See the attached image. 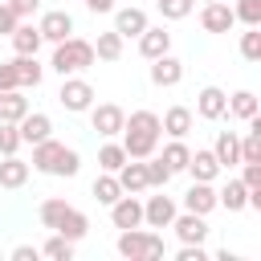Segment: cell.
I'll return each mask as SVG.
<instances>
[{
  "instance_id": "cell-35",
  "label": "cell",
  "mask_w": 261,
  "mask_h": 261,
  "mask_svg": "<svg viewBox=\"0 0 261 261\" xmlns=\"http://www.w3.org/2000/svg\"><path fill=\"white\" fill-rule=\"evenodd\" d=\"M41 257H49V261H69V257H73V241H65L61 232H53V237L41 245Z\"/></svg>"
},
{
  "instance_id": "cell-24",
  "label": "cell",
  "mask_w": 261,
  "mask_h": 261,
  "mask_svg": "<svg viewBox=\"0 0 261 261\" xmlns=\"http://www.w3.org/2000/svg\"><path fill=\"white\" fill-rule=\"evenodd\" d=\"M192 122H196V114H192L188 106H171V110L163 114V135H171V139H188Z\"/></svg>"
},
{
  "instance_id": "cell-40",
  "label": "cell",
  "mask_w": 261,
  "mask_h": 261,
  "mask_svg": "<svg viewBox=\"0 0 261 261\" xmlns=\"http://www.w3.org/2000/svg\"><path fill=\"white\" fill-rule=\"evenodd\" d=\"M77 171H82V155H77L73 147H65V151H61V159H57V171H53V175H61V179H73Z\"/></svg>"
},
{
  "instance_id": "cell-2",
  "label": "cell",
  "mask_w": 261,
  "mask_h": 261,
  "mask_svg": "<svg viewBox=\"0 0 261 261\" xmlns=\"http://www.w3.org/2000/svg\"><path fill=\"white\" fill-rule=\"evenodd\" d=\"M114 249L126 261H159L163 257V237L155 228H118Z\"/></svg>"
},
{
  "instance_id": "cell-28",
  "label": "cell",
  "mask_w": 261,
  "mask_h": 261,
  "mask_svg": "<svg viewBox=\"0 0 261 261\" xmlns=\"http://www.w3.org/2000/svg\"><path fill=\"white\" fill-rule=\"evenodd\" d=\"M122 45H126V37H122L118 29H110V33H98L94 53H98V61H118V57H122Z\"/></svg>"
},
{
  "instance_id": "cell-20",
  "label": "cell",
  "mask_w": 261,
  "mask_h": 261,
  "mask_svg": "<svg viewBox=\"0 0 261 261\" xmlns=\"http://www.w3.org/2000/svg\"><path fill=\"white\" fill-rule=\"evenodd\" d=\"M212 155L220 159V167H237L241 163V135L237 130H220L212 143Z\"/></svg>"
},
{
  "instance_id": "cell-42",
  "label": "cell",
  "mask_w": 261,
  "mask_h": 261,
  "mask_svg": "<svg viewBox=\"0 0 261 261\" xmlns=\"http://www.w3.org/2000/svg\"><path fill=\"white\" fill-rule=\"evenodd\" d=\"M241 163H261V139L257 135H245L241 139Z\"/></svg>"
},
{
  "instance_id": "cell-27",
  "label": "cell",
  "mask_w": 261,
  "mask_h": 261,
  "mask_svg": "<svg viewBox=\"0 0 261 261\" xmlns=\"http://www.w3.org/2000/svg\"><path fill=\"white\" fill-rule=\"evenodd\" d=\"M216 196H220V208H228V212H245V208H249V188H245V179H228Z\"/></svg>"
},
{
  "instance_id": "cell-4",
  "label": "cell",
  "mask_w": 261,
  "mask_h": 261,
  "mask_svg": "<svg viewBox=\"0 0 261 261\" xmlns=\"http://www.w3.org/2000/svg\"><path fill=\"white\" fill-rule=\"evenodd\" d=\"M90 126H94L102 139H114V135H122V126H126V110L114 106V102L90 106Z\"/></svg>"
},
{
  "instance_id": "cell-50",
  "label": "cell",
  "mask_w": 261,
  "mask_h": 261,
  "mask_svg": "<svg viewBox=\"0 0 261 261\" xmlns=\"http://www.w3.org/2000/svg\"><path fill=\"white\" fill-rule=\"evenodd\" d=\"M249 135H257V139H261V110L249 118Z\"/></svg>"
},
{
  "instance_id": "cell-34",
  "label": "cell",
  "mask_w": 261,
  "mask_h": 261,
  "mask_svg": "<svg viewBox=\"0 0 261 261\" xmlns=\"http://www.w3.org/2000/svg\"><path fill=\"white\" fill-rule=\"evenodd\" d=\"M65 212H69V204H65V200H57V196L41 200V208H37L41 224H45V228H53V232H57V224H61V216H65Z\"/></svg>"
},
{
  "instance_id": "cell-41",
  "label": "cell",
  "mask_w": 261,
  "mask_h": 261,
  "mask_svg": "<svg viewBox=\"0 0 261 261\" xmlns=\"http://www.w3.org/2000/svg\"><path fill=\"white\" fill-rule=\"evenodd\" d=\"M232 12H237V20H241L245 29H249V24H261V0H237Z\"/></svg>"
},
{
  "instance_id": "cell-33",
  "label": "cell",
  "mask_w": 261,
  "mask_h": 261,
  "mask_svg": "<svg viewBox=\"0 0 261 261\" xmlns=\"http://www.w3.org/2000/svg\"><path fill=\"white\" fill-rule=\"evenodd\" d=\"M188 159H192V147H188L184 139H171V143L163 147V163H167L171 171H188Z\"/></svg>"
},
{
  "instance_id": "cell-21",
  "label": "cell",
  "mask_w": 261,
  "mask_h": 261,
  "mask_svg": "<svg viewBox=\"0 0 261 261\" xmlns=\"http://www.w3.org/2000/svg\"><path fill=\"white\" fill-rule=\"evenodd\" d=\"M188 171H192V179H204V184H212L224 167H220V159L212 155V147L208 151H192V159H188Z\"/></svg>"
},
{
  "instance_id": "cell-23",
  "label": "cell",
  "mask_w": 261,
  "mask_h": 261,
  "mask_svg": "<svg viewBox=\"0 0 261 261\" xmlns=\"http://www.w3.org/2000/svg\"><path fill=\"white\" fill-rule=\"evenodd\" d=\"M29 114L24 90H0V122H20Z\"/></svg>"
},
{
  "instance_id": "cell-44",
  "label": "cell",
  "mask_w": 261,
  "mask_h": 261,
  "mask_svg": "<svg viewBox=\"0 0 261 261\" xmlns=\"http://www.w3.org/2000/svg\"><path fill=\"white\" fill-rule=\"evenodd\" d=\"M175 261H208V249L204 245H179L175 249Z\"/></svg>"
},
{
  "instance_id": "cell-47",
  "label": "cell",
  "mask_w": 261,
  "mask_h": 261,
  "mask_svg": "<svg viewBox=\"0 0 261 261\" xmlns=\"http://www.w3.org/2000/svg\"><path fill=\"white\" fill-rule=\"evenodd\" d=\"M241 179H245V188H257L261 184V163H241Z\"/></svg>"
},
{
  "instance_id": "cell-13",
  "label": "cell",
  "mask_w": 261,
  "mask_h": 261,
  "mask_svg": "<svg viewBox=\"0 0 261 261\" xmlns=\"http://www.w3.org/2000/svg\"><path fill=\"white\" fill-rule=\"evenodd\" d=\"M139 53H143L147 61H155V57L171 53V33H167L163 24H147V29H143V37H139Z\"/></svg>"
},
{
  "instance_id": "cell-39",
  "label": "cell",
  "mask_w": 261,
  "mask_h": 261,
  "mask_svg": "<svg viewBox=\"0 0 261 261\" xmlns=\"http://www.w3.org/2000/svg\"><path fill=\"white\" fill-rule=\"evenodd\" d=\"M20 126L16 122H0V155H16L20 151Z\"/></svg>"
},
{
  "instance_id": "cell-10",
  "label": "cell",
  "mask_w": 261,
  "mask_h": 261,
  "mask_svg": "<svg viewBox=\"0 0 261 261\" xmlns=\"http://www.w3.org/2000/svg\"><path fill=\"white\" fill-rule=\"evenodd\" d=\"M179 82H184V61H179V57L163 53V57H155V61H151V86L171 90V86H179Z\"/></svg>"
},
{
  "instance_id": "cell-38",
  "label": "cell",
  "mask_w": 261,
  "mask_h": 261,
  "mask_svg": "<svg viewBox=\"0 0 261 261\" xmlns=\"http://www.w3.org/2000/svg\"><path fill=\"white\" fill-rule=\"evenodd\" d=\"M155 4H159V16L163 20H184L196 8V0H155Z\"/></svg>"
},
{
  "instance_id": "cell-30",
  "label": "cell",
  "mask_w": 261,
  "mask_h": 261,
  "mask_svg": "<svg viewBox=\"0 0 261 261\" xmlns=\"http://www.w3.org/2000/svg\"><path fill=\"white\" fill-rule=\"evenodd\" d=\"M90 192H94V200H98V204H106V208H110V204L122 196V184H118V175H114V171H102V175L94 179V188H90Z\"/></svg>"
},
{
  "instance_id": "cell-48",
  "label": "cell",
  "mask_w": 261,
  "mask_h": 261,
  "mask_svg": "<svg viewBox=\"0 0 261 261\" xmlns=\"http://www.w3.org/2000/svg\"><path fill=\"white\" fill-rule=\"evenodd\" d=\"M37 253L41 249H33V245H16L12 249V261H37Z\"/></svg>"
},
{
  "instance_id": "cell-22",
  "label": "cell",
  "mask_w": 261,
  "mask_h": 261,
  "mask_svg": "<svg viewBox=\"0 0 261 261\" xmlns=\"http://www.w3.org/2000/svg\"><path fill=\"white\" fill-rule=\"evenodd\" d=\"M147 24H151V20H147V12H143V8H135V4L114 12V29H118L122 37H143V29H147Z\"/></svg>"
},
{
  "instance_id": "cell-19",
  "label": "cell",
  "mask_w": 261,
  "mask_h": 261,
  "mask_svg": "<svg viewBox=\"0 0 261 261\" xmlns=\"http://www.w3.org/2000/svg\"><path fill=\"white\" fill-rule=\"evenodd\" d=\"M16 126H20V139H24V143H41V139H49V135H53V118H49V114H41V110H29Z\"/></svg>"
},
{
  "instance_id": "cell-29",
  "label": "cell",
  "mask_w": 261,
  "mask_h": 261,
  "mask_svg": "<svg viewBox=\"0 0 261 261\" xmlns=\"http://www.w3.org/2000/svg\"><path fill=\"white\" fill-rule=\"evenodd\" d=\"M12 61H16V73H20V90H29V86L37 90L41 77H45V65H41L37 57H24V53H16Z\"/></svg>"
},
{
  "instance_id": "cell-5",
  "label": "cell",
  "mask_w": 261,
  "mask_h": 261,
  "mask_svg": "<svg viewBox=\"0 0 261 261\" xmlns=\"http://www.w3.org/2000/svg\"><path fill=\"white\" fill-rule=\"evenodd\" d=\"M110 224L114 228H143V200L135 192H122L110 204Z\"/></svg>"
},
{
  "instance_id": "cell-51",
  "label": "cell",
  "mask_w": 261,
  "mask_h": 261,
  "mask_svg": "<svg viewBox=\"0 0 261 261\" xmlns=\"http://www.w3.org/2000/svg\"><path fill=\"white\" fill-rule=\"evenodd\" d=\"M204 4H212V0H204Z\"/></svg>"
},
{
  "instance_id": "cell-45",
  "label": "cell",
  "mask_w": 261,
  "mask_h": 261,
  "mask_svg": "<svg viewBox=\"0 0 261 261\" xmlns=\"http://www.w3.org/2000/svg\"><path fill=\"white\" fill-rule=\"evenodd\" d=\"M20 24V16L8 8V4H0V37H12V29Z\"/></svg>"
},
{
  "instance_id": "cell-49",
  "label": "cell",
  "mask_w": 261,
  "mask_h": 261,
  "mask_svg": "<svg viewBox=\"0 0 261 261\" xmlns=\"http://www.w3.org/2000/svg\"><path fill=\"white\" fill-rule=\"evenodd\" d=\"M86 8L98 16V12H114V0H86Z\"/></svg>"
},
{
  "instance_id": "cell-32",
  "label": "cell",
  "mask_w": 261,
  "mask_h": 261,
  "mask_svg": "<svg viewBox=\"0 0 261 261\" xmlns=\"http://www.w3.org/2000/svg\"><path fill=\"white\" fill-rule=\"evenodd\" d=\"M126 159H130V155H126L122 143H102V147H98V167H102V171H118Z\"/></svg>"
},
{
  "instance_id": "cell-25",
  "label": "cell",
  "mask_w": 261,
  "mask_h": 261,
  "mask_svg": "<svg viewBox=\"0 0 261 261\" xmlns=\"http://www.w3.org/2000/svg\"><path fill=\"white\" fill-rule=\"evenodd\" d=\"M57 232H61L65 241H73V245H77V241H82V237L90 232V216H86L82 208H73V204H69V212L61 216V224H57Z\"/></svg>"
},
{
  "instance_id": "cell-9",
  "label": "cell",
  "mask_w": 261,
  "mask_h": 261,
  "mask_svg": "<svg viewBox=\"0 0 261 261\" xmlns=\"http://www.w3.org/2000/svg\"><path fill=\"white\" fill-rule=\"evenodd\" d=\"M232 24H237V12H232L224 0H212V4L200 8V29H204V33H228Z\"/></svg>"
},
{
  "instance_id": "cell-37",
  "label": "cell",
  "mask_w": 261,
  "mask_h": 261,
  "mask_svg": "<svg viewBox=\"0 0 261 261\" xmlns=\"http://www.w3.org/2000/svg\"><path fill=\"white\" fill-rule=\"evenodd\" d=\"M241 57L261 61V24H249V33H241Z\"/></svg>"
},
{
  "instance_id": "cell-31",
  "label": "cell",
  "mask_w": 261,
  "mask_h": 261,
  "mask_svg": "<svg viewBox=\"0 0 261 261\" xmlns=\"http://www.w3.org/2000/svg\"><path fill=\"white\" fill-rule=\"evenodd\" d=\"M126 126L130 130H151V135H163V118L155 114V110H130L126 114ZM122 126V130H126Z\"/></svg>"
},
{
  "instance_id": "cell-36",
  "label": "cell",
  "mask_w": 261,
  "mask_h": 261,
  "mask_svg": "<svg viewBox=\"0 0 261 261\" xmlns=\"http://www.w3.org/2000/svg\"><path fill=\"white\" fill-rule=\"evenodd\" d=\"M171 175H175V171L163 163V155H151V159H147V184H151V188H167Z\"/></svg>"
},
{
  "instance_id": "cell-11",
  "label": "cell",
  "mask_w": 261,
  "mask_h": 261,
  "mask_svg": "<svg viewBox=\"0 0 261 261\" xmlns=\"http://www.w3.org/2000/svg\"><path fill=\"white\" fill-rule=\"evenodd\" d=\"M184 208H188V212H200V216H208L212 208H220V196H216V188H212V184H204V179H192V188L184 192Z\"/></svg>"
},
{
  "instance_id": "cell-6",
  "label": "cell",
  "mask_w": 261,
  "mask_h": 261,
  "mask_svg": "<svg viewBox=\"0 0 261 261\" xmlns=\"http://www.w3.org/2000/svg\"><path fill=\"white\" fill-rule=\"evenodd\" d=\"M171 228H175V237H179V245H204L208 241V220L200 216V212H175V220H171Z\"/></svg>"
},
{
  "instance_id": "cell-46",
  "label": "cell",
  "mask_w": 261,
  "mask_h": 261,
  "mask_svg": "<svg viewBox=\"0 0 261 261\" xmlns=\"http://www.w3.org/2000/svg\"><path fill=\"white\" fill-rule=\"evenodd\" d=\"M4 4H8V8L20 16V20H24V16H33V12L41 8V0H4Z\"/></svg>"
},
{
  "instance_id": "cell-16",
  "label": "cell",
  "mask_w": 261,
  "mask_h": 261,
  "mask_svg": "<svg viewBox=\"0 0 261 261\" xmlns=\"http://www.w3.org/2000/svg\"><path fill=\"white\" fill-rule=\"evenodd\" d=\"M114 175H118L122 192H135V196H139V192H147V188H151V184H147V159H126Z\"/></svg>"
},
{
  "instance_id": "cell-3",
  "label": "cell",
  "mask_w": 261,
  "mask_h": 261,
  "mask_svg": "<svg viewBox=\"0 0 261 261\" xmlns=\"http://www.w3.org/2000/svg\"><path fill=\"white\" fill-rule=\"evenodd\" d=\"M57 102L69 110V114H82V110H90L94 106V86L86 82V77H61V90H57Z\"/></svg>"
},
{
  "instance_id": "cell-1",
  "label": "cell",
  "mask_w": 261,
  "mask_h": 261,
  "mask_svg": "<svg viewBox=\"0 0 261 261\" xmlns=\"http://www.w3.org/2000/svg\"><path fill=\"white\" fill-rule=\"evenodd\" d=\"M94 61H98V53H94V41H82V37H65V41H57V45H53L49 69H53V73H61V77H73V73L90 69Z\"/></svg>"
},
{
  "instance_id": "cell-43",
  "label": "cell",
  "mask_w": 261,
  "mask_h": 261,
  "mask_svg": "<svg viewBox=\"0 0 261 261\" xmlns=\"http://www.w3.org/2000/svg\"><path fill=\"white\" fill-rule=\"evenodd\" d=\"M0 90H20V73H16V61H0Z\"/></svg>"
},
{
  "instance_id": "cell-18",
  "label": "cell",
  "mask_w": 261,
  "mask_h": 261,
  "mask_svg": "<svg viewBox=\"0 0 261 261\" xmlns=\"http://www.w3.org/2000/svg\"><path fill=\"white\" fill-rule=\"evenodd\" d=\"M8 41H12V49H16V53H24V57H37V49L45 45L41 29H37V24H29V20H20V24L12 29V37H8Z\"/></svg>"
},
{
  "instance_id": "cell-12",
  "label": "cell",
  "mask_w": 261,
  "mask_h": 261,
  "mask_svg": "<svg viewBox=\"0 0 261 261\" xmlns=\"http://www.w3.org/2000/svg\"><path fill=\"white\" fill-rule=\"evenodd\" d=\"M41 37L49 41V45H57V41H65V37H73V16L65 12V8H53V12H45L41 16Z\"/></svg>"
},
{
  "instance_id": "cell-26",
  "label": "cell",
  "mask_w": 261,
  "mask_h": 261,
  "mask_svg": "<svg viewBox=\"0 0 261 261\" xmlns=\"http://www.w3.org/2000/svg\"><path fill=\"white\" fill-rule=\"evenodd\" d=\"M257 110H261V98H257L253 90H237V94H228V114H232V118L249 122Z\"/></svg>"
},
{
  "instance_id": "cell-8",
  "label": "cell",
  "mask_w": 261,
  "mask_h": 261,
  "mask_svg": "<svg viewBox=\"0 0 261 261\" xmlns=\"http://www.w3.org/2000/svg\"><path fill=\"white\" fill-rule=\"evenodd\" d=\"M171 220H175V200L171 196H147V204H143V224L147 228H171Z\"/></svg>"
},
{
  "instance_id": "cell-15",
  "label": "cell",
  "mask_w": 261,
  "mask_h": 261,
  "mask_svg": "<svg viewBox=\"0 0 261 261\" xmlns=\"http://www.w3.org/2000/svg\"><path fill=\"white\" fill-rule=\"evenodd\" d=\"M61 151H65V143H57L53 135H49V139H41V143H33V167H37V171H45V175H53V171H57Z\"/></svg>"
},
{
  "instance_id": "cell-17",
  "label": "cell",
  "mask_w": 261,
  "mask_h": 261,
  "mask_svg": "<svg viewBox=\"0 0 261 261\" xmlns=\"http://www.w3.org/2000/svg\"><path fill=\"white\" fill-rule=\"evenodd\" d=\"M24 184H29V163H24L20 155H0V188L16 192V188H24Z\"/></svg>"
},
{
  "instance_id": "cell-14",
  "label": "cell",
  "mask_w": 261,
  "mask_h": 261,
  "mask_svg": "<svg viewBox=\"0 0 261 261\" xmlns=\"http://www.w3.org/2000/svg\"><path fill=\"white\" fill-rule=\"evenodd\" d=\"M122 147H126V155L130 159H151L155 151H159V135H151V130H122Z\"/></svg>"
},
{
  "instance_id": "cell-7",
  "label": "cell",
  "mask_w": 261,
  "mask_h": 261,
  "mask_svg": "<svg viewBox=\"0 0 261 261\" xmlns=\"http://www.w3.org/2000/svg\"><path fill=\"white\" fill-rule=\"evenodd\" d=\"M196 114H200L204 122L224 118V114H228V94H224L220 86H204V90L196 94Z\"/></svg>"
}]
</instances>
